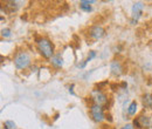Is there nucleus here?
I'll return each mask as SVG.
<instances>
[{
	"label": "nucleus",
	"mask_w": 152,
	"mask_h": 129,
	"mask_svg": "<svg viewBox=\"0 0 152 129\" xmlns=\"http://www.w3.org/2000/svg\"><path fill=\"white\" fill-rule=\"evenodd\" d=\"M90 115L93 117V120L96 122H102L104 120V113H103V108L102 106L98 105H91L90 107Z\"/></svg>",
	"instance_id": "3"
},
{
	"label": "nucleus",
	"mask_w": 152,
	"mask_h": 129,
	"mask_svg": "<svg viewBox=\"0 0 152 129\" xmlns=\"http://www.w3.org/2000/svg\"><path fill=\"white\" fill-rule=\"evenodd\" d=\"M1 35L5 38L11 37V29H10V28H4V29L1 31Z\"/></svg>",
	"instance_id": "15"
},
{
	"label": "nucleus",
	"mask_w": 152,
	"mask_h": 129,
	"mask_svg": "<svg viewBox=\"0 0 152 129\" xmlns=\"http://www.w3.org/2000/svg\"><path fill=\"white\" fill-rule=\"evenodd\" d=\"M150 125H151L150 119L144 115H142L137 120H134V126L137 128H148V127H150Z\"/></svg>",
	"instance_id": "6"
},
{
	"label": "nucleus",
	"mask_w": 152,
	"mask_h": 129,
	"mask_svg": "<svg viewBox=\"0 0 152 129\" xmlns=\"http://www.w3.org/2000/svg\"><path fill=\"white\" fill-rule=\"evenodd\" d=\"M4 127H5V129H17V125L13 121H5Z\"/></svg>",
	"instance_id": "14"
},
{
	"label": "nucleus",
	"mask_w": 152,
	"mask_h": 129,
	"mask_svg": "<svg viewBox=\"0 0 152 129\" xmlns=\"http://www.w3.org/2000/svg\"><path fill=\"white\" fill-rule=\"evenodd\" d=\"M31 63V56L26 52H19L14 57V65L18 69H25Z\"/></svg>",
	"instance_id": "2"
},
{
	"label": "nucleus",
	"mask_w": 152,
	"mask_h": 129,
	"mask_svg": "<svg viewBox=\"0 0 152 129\" xmlns=\"http://www.w3.org/2000/svg\"><path fill=\"white\" fill-rule=\"evenodd\" d=\"M122 71H123V67H122L121 62L117 61V60H114L111 62V72H113V74H115V75H121Z\"/></svg>",
	"instance_id": "8"
},
{
	"label": "nucleus",
	"mask_w": 152,
	"mask_h": 129,
	"mask_svg": "<svg viewBox=\"0 0 152 129\" xmlns=\"http://www.w3.org/2000/svg\"><path fill=\"white\" fill-rule=\"evenodd\" d=\"M143 10H144V6H143L142 2H134L133 4L132 11H131V13H132V15H131L132 17V24L138 21V19L140 18V15L143 13Z\"/></svg>",
	"instance_id": "5"
},
{
	"label": "nucleus",
	"mask_w": 152,
	"mask_h": 129,
	"mask_svg": "<svg viewBox=\"0 0 152 129\" xmlns=\"http://www.w3.org/2000/svg\"><path fill=\"white\" fill-rule=\"evenodd\" d=\"M91 100L94 101L95 105H98V106H102V105H105L107 103V95L102 91L99 89H95L91 92Z\"/></svg>",
	"instance_id": "4"
},
{
	"label": "nucleus",
	"mask_w": 152,
	"mask_h": 129,
	"mask_svg": "<svg viewBox=\"0 0 152 129\" xmlns=\"http://www.w3.org/2000/svg\"><path fill=\"white\" fill-rule=\"evenodd\" d=\"M38 49L39 52L41 53V55L45 56L46 59L53 57L54 54V45L48 40V39H40L38 40Z\"/></svg>",
	"instance_id": "1"
},
{
	"label": "nucleus",
	"mask_w": 152,
	"mask_h": 129,
	"mask_svg": "<svg viewBox=\"0 0 152 129\" xmlns=\"http://www.w3.org/2000/svg\"><path fill=\"white\" fill-rule=\"evenodd\" d=\"M143 105L146 108H152V95L151 94H145L143 96Z\"/></svg>",
	"instance_id": "10"
},
{
	"label": "nucleus",
	"mask_w": 152,
	"mask_h": 129,
	"mask_svg": "<svg viewBox=\"0 0 152 129\" xmlns=\"http://www.w3.org/2000/svg\"><path fill=\"white\" fill-rule=\"evenodd\" d=\"M121 129H133V126H132V125H130V123H129V125H125L124 127H122Z\"/></svg>",
	"instance_id": "16"
},
{
	"label": "nucleus",
	"mask_w": 152,
	"mask_h": 129,
	"mask_svg": "<svg viewBox=\"0 0 152 129\" xmlns=\"http://www.w3.org/2000/svg\"><path fill=\"white\" fill-rule=\"evenodd\" d=\"M136 111H137V102L133 101V102H131V103L129 105V107H128V114L132 116V115L136 114Z\"/></svg>",
	"instance_id": "13"
},
{
	"label": "nucleus",
	"mask_w": 152,
	"mask_h": 129,
	"mask_svg": "<svg viewBox=\"0 0 152 129\" xmlns=\"http://www.w3.org/2000/svg\"><path fill=\"white\" fill-rule=\"evenodd\" d=\"M89 35H90V38H93L95 40L101 39L104 35V29L101 26H93L90 28V31H89Z\"/></svg>",
	"instance_id": "7"
},
{
	"label": "nucleus",
	"mask_w": 152,
	"mask_h": 129,
	"mask_svg": "<svg viewBox=\"0 0 152 129\" xmlns=\"http://www.w3.org/2000/svg\"><path fill=\"white\" fill-rule=\"evenodd\" d=\"M95 56H96V52L91 51V52L89 53L88 57H87V59H86V60H84V61H83V62H82L81 65H78V67H80V68H83V67H84V66H86V65H87V63H88L89 61H91V60H93V59H94Z\"/></svg>",
	"instance_id": "12"
},
{
	"label": "nucleus",
	"mask_w": 152,
	"mask_h": 129,
	"mask_svg": "<svg viewBox=\"0 0 152 129\" xmlns=\"http://www.w3.org/2000/svg\"><path fill=\"white\" fill-rule=\"evenodd\" d=\"M52 63H53L55 67H61V66L63 65V60H62L61 55L57 54V55L53 56V57H52Z\"/></svg>",
	"instance_id": "11"
},
{
	"label": "nucleus",
	"mask_w": 152,
	"mask_h": 129,
	"mask_svg": "<svg viewBox=\"0 0 152 129\" xmlns=\"http://www.w3.org/2000/svg\"><path fill=\"white\" fill-rule=\"evenodd\" d=\"M93 2H94V1H86V0H82V1H80V7H81V10L84 11V12H91L93 7H91L90 4H93Z\"/></svg>",
	"instance_id": "9"
}]
</instances>
